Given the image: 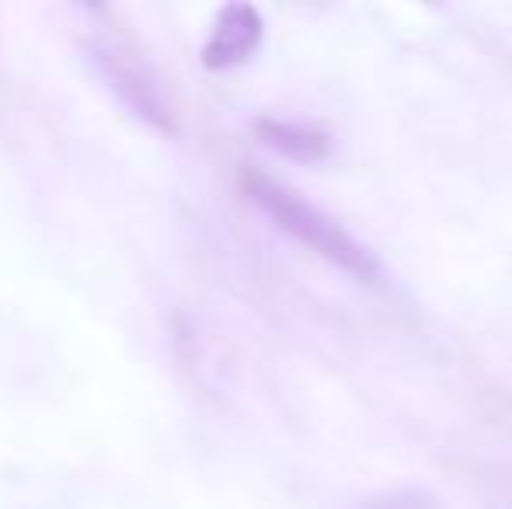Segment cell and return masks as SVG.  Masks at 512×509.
Returning a JSON list of instances; mask_svg holds the SVG:
<instances>
[{"mask_svg":"<svg viewBox=\"0 0 512 509\" xmlns=\"http://www.w3.org/2000/svg\"><path fill=\"white\" fill-rule=\"evenodd\" d=\"M237 178H241L244 196H248L279 231L297 238L300 245H307L314 255H321L324 262H331L335 269H342L345 276L359 279V283H377L380 279V262L373 258L370 248L352 238L335 217H328V213L317 210L314 203H307L300 192H293L290 185L272 178L269 171H262L258 164H241V175Z\"/></svg>","mask_w":512,"mask_h":509,"instance_id":"obj_1","label":"cell"},{"mask_svg":"<svg viewBox=\"0 0 512 509\" xmlns=\"http://www.w3.org/2000/svg\"><path fill=\"white\" fill-rule=\"evenodd\" d=\"M84 56L129 116H136L140 123H147L164 136L178 133L175 102H171L161 74L122 28L95 25L84 35Z\"/></svg>","mask_w":512,"mask_h":509,"instance_id":"obj_2","label":"cell"},{"mask_svg":"<svg viewBox=\"0 0 512 509\" xmlns=\"http://www.w3.org/2000/svg\"><path fill=\"white\" fill-rule=\"evenodd\" d=\"M265 39V21L258 7L251 4H227L216 11L213 32L203 46L206 70H234L258 53Z\"/></svg>","mask_w":512,"mask_h":509,"instance_id":"obj_3","label":"cell"},{"mask_svg":"<svg viewBox=\"0 0 512 509\" xmlns=\"http://www.w3.org/2000/svg\"><path fill=\"white\" fill-rule=\"evenodd\" d=\"M255 136L265 143L269 150H276L286 161H300V164H317L331 154V133L317 123H304V119H276V116H262L251 123Z\"/></svg>","mask_w":512,"mask_h":509,"instance_id":"obj_4","label":"cell"},{"mask_svg":"<svg viewBox=\"0 0 512 509\" xmlns=\"http://www.w3.org/2000/svg\"><path fill=\"white\" fill-rule=\"evenodd\" d=\"M352 509H436V499L422 489H387L373 492Z\"/></svg>","mask_w":512,"mask_h":509,"instance_id":"obj_5","label":"cell"}]
</instances>
